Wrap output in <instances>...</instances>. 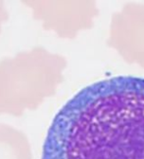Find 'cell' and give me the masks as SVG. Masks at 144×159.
<instances>
[{
	"label": "cell",
	"instance_id": "6da1fadb",
	"mask_svg": "<svg viewBox=\"0 0 144 159\" xmlns=\"http://www.w3.org/2000/svg\"><path fill=\"white\" fill-rule=\"evenodd\" d=\"M41 159H144V78L82 88L54 116Z\"/></svg>",
	"mask_w": 144,
	"mask_h": 159
},
{
	"label": "cell",
	"instance_id": "7a4b0ae2",
	"mask_svg": "<svg viewBox=\"0 0 144 159\" xmlns=\"http://www.w3.org/2000/svg\"><path fill=\"white\" fill-rule=\"evenodd\" d=\"M5 156H6V153L3 152V151H0V159H3V157H5ZM5 159H8V157Z\"/></svg>",
	"mask_w": 144,
	"mask_h": 159
}]
</instances>
